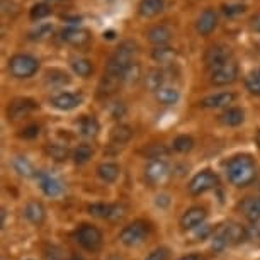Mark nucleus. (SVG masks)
I'll use <instances>...</instances> for the list:
<instances>
[{"mask_svg": "<svg viewBox=\"0 0 260 260\" xmlns=\"http://www.w3.org/2000/svg\"><path fill=\"white\" fill-rule=\"evenodd\" d=\"M12 167H14V170H16L19 175H22V177H32V175H34L32 165L29 164L24 156H16V158L12 160Z\"/></svg>", "mask_w": 260, "mask_h": 260, "instance_id": "c9c22d12", "label": "nucleus"}, {"mask_svg": "<svg viewBox=\"0 0 260 260\" xmlns=\"http://www.w3.org/2000/svg\"><path fill=\"white\" fill-rule=\"evenodd\" d=\"M245 89L250 94L260 95V68H255V70L248 73V77L245 78Z\"/></svg>", "mask_w": 260, "mask_h": 260, "instance_id": "f704fd0d", "label": "nucleus"}, {"mask_svg": "<svg viewBox=\"0 0 260 260\" xmlns=\"http://www.w3.org/2000/svg\"><path fill=\"white\" fill-rule=\"evenodd\" d=\"M148 233H150L148 223L133 221L131 224H127V226L121 230L119 240L122 245H126V247H136V245L145 242V238L148 237Z\"/></svg>", "mask_w": 260, "mask_h": 260, "instance_id": "39448f33", "label": "nucleus"}, {"mask_svg": "<svg viewBox=\"0 0 260 260\" xmlns=\"http://www.w3.org/2000/svg\"><path fill=\"white\" fill-rule=\"evenodd\" d=\"M104 38L106 39H114L116 38V31H112V29H111V31H106L104 32Z\"/></svg>", "mask_w": 260, "mask_h": 260, "instance_id": "09e8293b", "label": "nucleus"}, {"mask_svg": "<svg viewBox=\"0 0 260 260\" xmlns=\"http://www.w3.org/2000/svg\"><path fill=\"white\" fill-rule=\"evenodd\" d=\"M167 155H169V148L165 145H150L148 150H146V156L150 160H164Z\"/></svg>", "mask_w": 260, "mask_h": 260, "instance_id": "58836bf2", "label": "nucleus"}, {"mask_svg": "<svg viewBox=\"0 0 260 260\" xmlns=\"http://www.w3.org/2000/svg\"><path fill=\"white\" fill-rule=\"evenodd\" d=\"M233 101H235L233 92H218V94L206 95L199 104L204 109H219V107H228L230 104H233Z\"/></svg>", "mask_w": 260, "mask_h": 260, "instance_id": "f3484780", "label": "nucleus"}, {"mask_svg": "<svg viewBox=\"0 0 260 260\" xmlns=\"http://www.w3.org/2000/svg\"><path fill=\"white\" fill-rule=\"evenodd\" d=\"M156 102L161 106H174L177 104L180 99V92L177 87H172V85H164L160 90L155 92Z\"/></svg>", "mask_w": 260, "mask_h": 260, "instance_id": "4be33fe9", "label": "nucleus"}, {"mask_svg": "<svg viewBox=\"0 0 260 260\" xmlns=\"http://www.w3.org/2000/svg\"><path fill=\"white\" fill-rule=\"evenodd\" d=\"M111 114L114 119H121V117L126 114V106L122 104V102H114L111 107Z\"/></svg>", "mask_w": 260, "mask_h": 260, "instance_id": "37998d69", "label": "nucleus"}, {"mask_svg": "<svg viewBox=\"0 0 260 260\" xmlns=\"http://www.w3.org/2000/svg\"><path fill=\"white\" fill-rule=\"evenodd\" d=\"M245 121V112L240 107H226L221 114H219V122L224 126H240Z\"/></svg>", "mask_w": 260, "mask_h": 260, "instance_id": "5701e85b", "label": "nucleus"}, {"mask_svg": "<svg viewBox=\"0 0 260 260\" xmlns=\"http://www.w3.org/2000/svg\"><path fill=\"white\" fill-rule=\"evenodd\" d=\"M38 135H39V126L38 124H29L21 131V136H22V138H26V140L36 138Z\"/></svg>", "mask_w": 260, "mask_h": 260, "instance_id": "79ce46f5", "label": "nucleus"}, {"mask_svg": "<svg viewBox=\"0 0 260 260\" xmlns=\"http://www.w3.org/2000/svg\"><path fill=\"white\" fill-rule=\"evenodd\" d=\"M219 185V177L211 170H203L196 174L189 182V192L192 196H201L208 190H213Z\"/></svg>", "mask_w": 260, "mask_h": 260, "instance_id": "0eeeda50", "label": "nucleus"}, {"mask_svg": "<svg viewBox=\"0 0 260 260\" xmlns=\"http://www.w3.org/2000/svg\"><path fill=\"white\" fill-rule=\"evenodd\" d=\"M165 0H140L138 4V14L145 19L156 17L158 14L164 12Z\"/></svg>", "mask_w": 260, "mask_h": 260, "instance_id": "6ab92c4d", "label": "nucleus"}, {"mask_svg": "<svg viewBox=\"0 0 260 260\" xmlns=\"http://www.w3.org/2000/svg\"><path fill=\"white\" fill-rule=\"evenodd\" d=\"M245 9H247V7H245L243 4H230V6H223V12H224V16L235 17V16L243 14Z\"/></svg>", "mask_w": 260, "mask_h": 260, "instance_id": "a19ab883", "label": "nucleus"}, {"mask_svg": "<svg viewBox=\"0 0 260 260\" xmlns=\"http://www.w3.org/2000/svg\"><path fill=\"white\" fill-rule=\"evenodd\" d=\"M72 70L75 72L78 77L89 78L92 73H94V65H92V61L87 60V58H75V60H72Z\"/></svg>", "mask_w": 260, "mask_h": 260, "instance_id": "7c9ffc66", "label": "nucleus"}, {"mask_svg": "<svg viewBox=\"0 0 260 260\" xmlns=\"http://www.w3.org/2000/svg\"><path fill=\"white\" fill-rule=\"evenodd\" d=\"M226 177L237 187H247L257 177L253 160L248 155H237L228 161L226 165Z\"/></svg>", "mask_w": 260, "mask_h": 260, "instance_id": "f03ea898", "label": "nucleus"}, {"mask_svg": "<svg viewBox=\"0 0 260 260\" xmlns=\"http://www.w3.org/2000/svg\"><path fill=\"white\" fill-rule=\"evenodd\" d=\"M39 70V60L32 55L17 53L9 60V72L16 78H31Z\"/></svg>", "mask_w": 260, "mask_h": 260, "instance_id": "7ed1b4c3", "label": "nucleus"}, {"mask_svg": "<svg viewBox=\"0 0 260 260\" xmlns=\"http://www.w3.org/2000/svg\"><path fill=\"white\" fill-rule=\"evenodd\" d=\"M131 138H133V129L126 124H119L116 127H112L111 131V143L114 145H124Z\"/></svg>", "mask_w": 260, "mask_h": 260, "instance_id": "c756f323", "label": "nucleus"}, {"mask_svg": "<svg viewBox=\"0 0 260 260\" xmlns=\"http://www.w3.org/2000/svg\"><path fill=\"white\" fill-rule=\"evenodd\" d=\"M216 26H218V12L211 7L204 9L198 17V21H196V31L201 36H209L216 29Z\"/></svg>", "mask_w": 260, "mask_h": 260, "instance_id": "4468645a", "label": "nucleus"}, {"mask_svg": "<svg viewBox=\"0 0 260 260\" xmlns=\"http://www.w3.org/2000/svg\"><path fill=\"white\" fill-rule=\"evenodd\" d=\"M238 73H240L238 63L232 60L221 67H216L213 70H209V80L216 87H224V85H230V83H233L237 80Z\"/></svg>", "mask_w": 260, "mask_h": 260, "instance_id": "423d86ee", "label": "nucleus"}, {"mask_svg": "<svg viewBox=\"0 0 260 260\" xmlns=\"http://www.w3.org/2000/svg\"><path fill=\"white\" fill-rule=\"evenodd\" d=\"M83 102V95L77 92H61L51 99V106L58 111H72Z\"/></svg>", "mask_w": 260, "mask_h": 260, "instance_id": "2eb2a0df", "label": "nucleus"}, {"mask_svg": "<svg viewBox=\"0 0 260 260\" xmlns=\"http://www.w3.org/2000/svg\"><path fill=\"white\" fill-rule=\"evenodd\" d=\"M92 155H94V148L87 143H82L73 151V160H75V164L82 165V164H87V161L92 158Z\"/></svg>", "mask_w": 260, "mask_h": 260, "instance_id": "72a5a7b5", "label": "nucleus"}, {"mask_svg": "<svg viewBox=\"0 0 260 260\" xmlns=\"http://www.w3.org/2000/svg\"><path fill=\"white\" fill-rule=\"evenodd\" d=\"M48 16H51V6L46 2H38L29 9V17L31 21H43Z\"/></svg>", "mask_w": 260, "mask_h": 260, "instance_id": "2f4dec72", "label": "nucleus"}, {"mask_svg": "<svg viewBox=\"0 0 260 260\" xmlns=\"http://www.w3.org/2000/svg\"><path fill=\"white\" fill-rule=\"evenodd\" d=\"M136 53H138V45H136L135 41H122L121 45L116 48V51L111 55L104 73L124 82V72L131 63H135Z\"/></svg>", "mask_w": 260, "mask_h": 260, "instance_id": "f257e3e1", "label": "nucleus"}, {"mask_svg": "<svg viewBox=\"0 0 260 260\" xmlns=\"http://www.w3.org/2000/svg\"><path fill=\"white\" fill-rule=\"evenodd\" d=\"M38 102L29 99V97H19V99H14L7 107V116L9 119L12 121H19L22 117L29 116L31 112H34L38 109Z\"/></svg>", "mask_w": 260, "mask_h": 260, "instance_id": "9b49d317", "label": "nucleus"}, {"mask_svg": "<svg viewBox=\"0 0 260 260\" xmlns=\"http://www.w3.org/2000/svg\"><path fill=\"white\" fill-rule=\"evenodd\" d=\"M45 80L51 87H63L70 83V75L65 70H61V68H50L45 75Z\"/></svg>", "mask_w": 260, "mask_h": 260, "instance_id": "bb28decb", "label": "nucleus"}, {"mask_svg": "<svg viewBox=\"0 0 260 260\" xmlns=\"http://www.w3.org/2000/svg\"><path fill=\"white\" fill-rule=\"evenodd\" d=\"M258 143H260V133H258Z\"/></svg>", "mask_w": 260, "mask_h": 260, "instance_id": "3c124183", "label": "nucleus"}, {"mask_svg": "<svg viewBox=\"0 0 260 260\" xmlns=\"http://www.w3.org/2000/svg\"><path fill=\"white\" fill-rule=\"evenodd\" d=\"M240 211L250 221H258L260 219V198H247L240 204Z\"/></svg>", "mask_w": 260, "mask_h": 260, "instance_id": "b1692460", "label": "nucleus"}, {"mask_svg": "<svg viewBox=\"0 0 260 260\" xmlns=\"http://www.w3.org/2000/svg\"><path fill=\"white\" fill-rule=\"evenodd\" d=\"M243 235H245L243 228L238 226V224H223L214 235L213 247L216 250H221L224 247H228V245L240 242L243 238Z\"/></svg>", "mask_w": 260, "mask_h": 260, "instance_id": "6e6552de", "label": "nucleus"}, {"mask_svg": "<svg viewBox=\"0 0 260 260\" xmlns=\"http://www.w3.org/2000/svg\"><path fill=\"white\" fill-rule=\"evenodd\" d=\"M78 129H80V133L83 136H87V138H94V136H97V133H99L101 124L94 116H83L82 119L78 121Z\"/></svg>", "mask_w": 260, "mask_h": 260, "instance_id": "cd10ccee", "label": "nucleus"}, {"mask_svg": "<svg viewBox=\"0 0 260 260\" xmlns=\"http://www.w3.org/2000/svg\"><path fill=\"white\" fill-rule=\"evenodd\" d=\"M36 177L39 180V187H41V190L48 198H56V196L61 194L63 187L55 177H51V175H48V174H41V172H39Z\"/></svg>", "mask_w": 260, "mask_h": 260, "instance_id": "aec40b11", "label": "nucleus"}, {"mask_svg": "<svg viewBox=\"0 0 260 260\" xmlns=\"http://www.w3.org/2000/svg\"><path fill=\"white\" fill-rule=\"evenodd\" d=\"M146 38L155 46H167L172 39V29L165 24H156V26H151L146 31Z\"/></svg>", "mask_w": 260, "mask_h": 260, "instance_id": "a211bd4d", "label": "nucleus"}, {"mask_svg": "<svg viewBox=\"0 0 260 260\" xmlns=\"http://www.w3.org/2000/svg\"><path fill=\"white\" fill-rule=\"evenodd\" d=\"M75 242L89 252H97L102 245V232L94 224H82L75 232Z\"/></svg>", "mask_w": 260, "mask_h": 260, "instance_id": "20e7f679", "label": "nucleus"}, {"mask_svg": "<svg viewBox=\"0 0 260 260\" xmlns=\"http://www.w3.org/2000/svg\"><path fill=\"white\" fill-rule=\"evenodd\" d=\"M165 80H167L165 70H161V68H153V70H150L145 75V87L151 92H156L165 85Z\"/></svg>", "mask_w": 260, "mask_h": 260, "instance_id": "393cba45", "label": "nucleus"}, {"mask_svg": "<svg viewBox=\"0 0 260 260\" xmlns=\"http://www.w3.org/2000/svg\"><path fill=\"white\" fill-rule=\"evenodd\" d=\"M107 2H114V0H107Z\"/></svg>", "mask_w": 260, "mask_h": 260, "instance_id": "603ef678", "label": "nucleus"}, {"mask_svg": "<svg viewBox=\"0 0 260 260\" xmlns=\"http://www.w3.org/2000/svg\"><path fill=\"white\" fill-rule=\"evenodd\" d=\"M24 216L27 218L29 223L39 226V224H43V221H45L46 211L43 208L41 203H38V201H29L26 204V208H24Z\"/></svg>", "mask_w": 260, "mask_h": 260, "instance_id": "412c9836", "label": "nucleus"}, {"mask_svg": "<svg viewBox=\"0 0 260 260\" xmlns=\"http://www.w3.org/2000/svg\"><path fill=\"white\" fill-rule=\"evenodd\" d=\"M169 164L165 160H150L145 167V179L150 185H158L169 177Z\"/></svg>", "mask_w": 260, "mask_h": 260, "instance_id": "f8f14e48", "label": "nucleus"}, {"mask_svg": "<svg viewBox=\"0 0 260 260\" xmlns=\"http://www.w3.org/2000/svg\"><path fill=\"white\" fill-rule=\"evenodd\" d=\"M63 19H65V21L70 22L72 26H77V24H80V21H82L80 17H70V16H63Z\"/></svg>", "mask_w": 260, "mask_h": 260, "instance_id": "49530a36", "label": "nucleus"}, {"mask_svg": "<svg viewBox=\"0 0 260 260\" xmlns=\"http://www.w3.org/2000/svg\"><path fill=\"white\" fill-rule=\"evenodd\" d=\"M140 77H141V67L136 61L131 63L124 72V82L126 83H135Z\"/></svg>", "mask_w": 260, "mask_h": 260, "instance_id": "ea45409f", "label": "nucleus"}, {"mask_svg": "<svg viewBox=\"0 0 260 260\" xmlns=\"http://www.w3.org/2000/svg\"><path fill=\"white\" fill-rule=\"evenodd\" d=\"M89 213L95 218L109 219V221H119L124 218L126 209L121 204H104V203H94L89 206Z\"/></svg>", "mask_w": 260, "mask_h": 260, "instance_id": "1a4fd4ad", "label": "nucleus"}, {"mask_svg": "<svg viewBox=\"0 0 260 260\" xmlns=\"http://www.w3.org/2000/svg\"><path fill=\"white\" fill-rule=\"evenodd\" d=\"M60 38L63 39L65 43L72 46H77V48H82L85 45L90 43V32L83 27H78V26H72V27H65L63 31L60 32Z\"/></svg>", "mask_w": 260, "mask_h": 260, "instance_id": "ddd939ff", "label": "nucleus"}, {"mask_svg": "<svg viewBox=\"0 0 260 260\" xmlns=\"http://www.w3.org/2000/svg\"><path fill=\"white\" fill-rule=\"evenodd\" d=\"M46 153L51 156V158H55L56 161H63L68 158V155H70V151L65 145H60V143H50L46 146Z\"/></svg>", "mask_w": 260, "mask_h": 260, "instance_id": "e433bc0d", "label": "nucleus"}, {"mask_svg": "<svg viewBox=\"0 0 260 260\" xmlns=\"http://www.w3.org/2000/svg\"><path fill=\"white\" fill-rule=\"evenodd\" d=\"M51 34H53V26L51 24L43 22V24H38V26L29 32V39H31V41H45Z\"/></svg>", "mask_w": 260, "mask_h": 260, "instance_id": "473e14b6", "label": "nucleus"}, {"mask_svg": "<svg viewBox=\"0 0 260 260\" xmlns=\"http://www.w3.org/2000/svg\"><path fill=\"white\" fill-rule=\"evenodd\" d=\"M175 151H179V153H187V151L192 150L194 146V140L190 138L187 135H180L177 138L174 140V143H172Z\"/></svg>", "mask_w": 260, "mask_h": 260, "instance_id": "4c0bfd02", "label": "nucleus"}, {"mask_svg": "<svg viewBox=\"0 0 260 260\" xmlns=\"http://www.w3.org/2000/svg\"><path fill=\"white\" fill-rule=\"evenodd\" d=\"M250 26H252L255 32H260V12L252 16V19H250Z\"/></svg>", "mask_w": 260, "mask_h": 260, "instance_id": "a18cd8bd", "label": "nucleus"}, {"mask_svg": "<svg viewBox=\"0 0 260 260\" xmlns=\"http://www.w3.org/2000/svg\"><path fill=\"white\" fill-rule=\"evenodd\" d=\"M206 216H208V213H206L204 208H201V206H194V208L185 211L184 216L180 218V226H182L184 230H194L206 221Z\"/></svg>", "mask_w": 260, "mask_h": 260, "instance_id": "dca6fc26", "label": "nucleus"}, {"mask_svg": "<svg viewBox=\"0 0 260 260\" xmlns=\"http://www.w3.org/2000/svg\"><path fill=\"white\" fill-rule=\"evenodd\" d=\"M179 260H201L199 255L196 253H189V255H184V257H180Z\"/></svg>", "mask_w": 260, "mask_h": 260, "instance_id": "de8ad7c7", "label": "nucleus"}, {"mask_svg": "<svg viewBox=\"0 0 260 260\" xmlns=\"http://www.w3.org/2000/svg\"><path fill=\"white\" fill-rule=\"evenodd\" d=\"M233 60V51L232 48L226 45H214L211 46L204 55V63L209 70H213L216 67H221L224 63Z\"/></svg>", "mask_w": 260, "mask_h": 260, "instance_id": "9d476101", "label": "nucleus"}, {"mask_svg": "<svg viewBox=\"0 0 260 260\" xmlns=\"http://www.w3.org/2000/svg\"><path fill=\"white\" fill-rule=\"evenodd\" d=\"M48 2H63V0H48Z\"/></svg>", "mask_w": 260, "mask_h": 260, "instance_id": "8fccbe9b", "label": "nucleus"}, {"mask_svg": "<svg viewBox=\"0 0 260 260\" xmlns=\"http://www.w3.org/2000/svg\"><path fill=\"white\" fill-rule=\"evenodd\" d=\"M167 258H169V250L167 248H156L146 257V260H167Z\"/></svg>", "mask_w": 260, "mask_h": 260, "instance_id": "c03bdc74", "label": "nucleus"}, {"mask_svg": "<svg viewBox=\"0 0 260 260\" xmlns=\"http://www.w3.org/2000/svg\"><path fill=\"white\" fill-rule=\"evenodd\" d=\"M175 58H177V51L172 46H156L151 51V60L158 63V65H170V63H174Z\"/></svg>", "mask_w": 260, "mask_h": 260, "instance_id": "a878e982", "label": "nucleus"}, {"mask_svg": "<svg viewBox=\"0 0 260 260\" xmlns=\"http://www.w3.org/2000/svg\"><path fill=\"white\" fill-rule=\"evenodd\" d=\"M97 175H99L104 182L111 184L119 177V167L116 164H111V161H104V164H101L97 167Z\"/></svg>", "mask_w": 260, "mask_h": 260, "instance_id": "c85d7f7f", "label": "nucleus"}]
</instances>
